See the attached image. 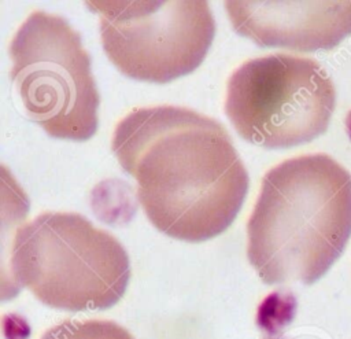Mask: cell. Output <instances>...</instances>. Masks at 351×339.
Instances as JSON below:
<instances>
[{
    "mask_svg": "<svg viewBox=\"0 0 351 339\" xmlns=\"http://www.w3.org/2000/svg\"><path fill=\"white\" fill-rule=\"evenodd\" d=\"M351 236V174L326 154L266 172L247 222V257L266 284H313Z\"/></svg>",
    "mask_w": 351,
    "mask_h": 339,
    "instance_id": "cell-2",
    "label": "cell"
},
{
    "mask_svg": "<svg viewBox=\"0 0 351 339\" xmlns=\"http://www.w3.org/2000/svg\"><path fill=\"white\" fill-rule=\"evenodd\" d=\"M100 18L101 45L125 75L165 84L192 73L215 34L207 1H85Z\"/></svg>",
    "mask_w": 351,
    "mask_h": 339,
    "instance_id": "cell-6",
    "label": "cell"
},
{
    "mask_svg": "<svg viewBox=\"0 0 351 339\" xmlns=\"http://www.w3.org/2000/svg\"><path fill=\"white\" fill-rule=\"evenodd\" d=\"M23 107L51 137L85 141L97 129L100 96L81 36L55 14L33 11L10 44Z\"/></svg>",
    "mask_w": 351,
    "mask_h": 339,
    "instance_id": "cell-4",
    "label": "cell"
},
{
    "mask_svg": "<svg viewBox=\"0 0 351 339\" xmlns=\"http://www.w3.org/2000/svg\"><path fill=\"white\" fill-rule=\"evenodd\" d=\"M11 274L47 306L103 310L123 296L130 264L119 240L84 215L47 211L15 231Z\"/></svg>",
    "mask_w": 351,
    "mask_h": 339,
    "instance_id": "cell-3",
    "label": "cell"
},
{
    "mask_svg": "<svg viewBox=\"0 0 351 339\" xmlns=\"http://www.w3.org/2000/svg\"><path fill=\"white\" fill-rule=\"evenodd\" d=\"M335 104V85L317 60L271 54L250 59L232 73L225 113L244 140L289 148L322 135Z\"/></svg>",
    "mask_w": 351,
    "mask_h": 339,
    "instance_id": "cell-5",
    "label": "cell"
},
{
    "mask_svg": "<svg viewBox=\"0 0 351 339\" xmlns=\"http://www.w3.org/2000/svg\"><path fill=\"white\" fill-rule=\"evenodd\" d=\"M233 29L259 47L332 49L351 34V1H225Z\"/></svg>",
    "mask_w": 351,
    "mask_h": 339,
    "instance_id": "cell-7",
    "label": "cell"
},
{
    "mask_svg": "<svg viewBox=\"0 0 351 339\" xmlns=\"http://www.w3.org/2000/svg\"><path fill=\"white\" fill-rule=\"evenodd\" d=\"M41 339H134L129 331L110 320H66L47 329Z\"/></svg>",
    "mask_w": 351,
    "mask_h": 339,
    "instance_id": "cell-8",
    "label": "cell"
},
{
    "mask_svg": "<svg viewBox=\"0 0 351 339\" xmlns=\"http://www.w3.org/2000/svg\"><path fill=\"white\" fill-rule=\"evenodd\" d=\"M111 150L137 183V200L162 233L204 242L226 231L243 206L248 173L221 122L186 107L132 110Z\"/></svg>",
    "mask_w": 351,
    "mask_h": 339,
    "instance_id": "cell-1",
    "label": "cell"
}]
</instances>
